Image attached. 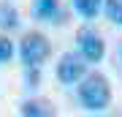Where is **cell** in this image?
Returning <instances> with one entry per match:
<instances>
[{
    "instance_id": "cell-1",
    "label": "cell",
    "mask_w": 122,
    "mask_h": 117,
    "mask_svg": "<svg viewBox=\"0 0 122 117\" xmlns=\"http://www.w3.org/2000/svg\"><path fill=\"white\" fill-rule=\"evenodd\" d=\"M79 101H81V106L87 109V112H103L106 106L111 104V84L109 79L103 74H98V71H92V74H84L79 79Z\"/></svg>"
},
{
    "instance_id": "cell-2",
    "label": "cell",
    "mask_w": 122,
    "mask_h": 117,
    "mask_svg": "<svg viewBox=\"0 0 122 117\" xmlns=\"http://www.w3.org/2000/svg\"><path fill=\"white\" fill-rule=\"evenodd\" d=\"M49 55H52V44H49V38H46L44 33L30 30V33L22 35V44H19V57H22L25 68H27V65L41 68V65L49 60Z\"/></svg>"
},
{
    "instance_id": "cell-3",
    "label": "cell",
    "mask_w": 122,
    "mask_h": 117,
    "mask_svg": "<svg viewBox=\"0 0 122 117\" xmlns=\"http://www.w3.org/2000/svg\"><path fill=\"white\" fill-rule=\"evenodd\" d=\"M76 46H79V55H81L87 63H100L103 55H106L103 38H100L95 30H90V27H79V33H76Z\"/></svg>"
},
{
    "instance_id": "cell-4",
    "label": "cell",
    "mask_w": 122,
    "mask_h": 117,
    "mask_svg": "<svg viewBox=\"0 0 122 117\" xmlns=\"http://www.w3.org/2000/svg\"><path fill=\"white\" fill-rule=\"evenodd\" d=\"M84 74H87V60L79 52H68V55L60 57V63H57V79L62 84H76Z\"/></svg>"
},
{
    "instance_id": "cell-5",
    "label": "cell",
    "mask_w": 122,
    "mask_h": 117,
    "mask_svg": "<svg viewBox=\"0 0 122 117\" xmlns=\"http://www.w3.org/2000/svg\"><path fill=\"white\" fill-rule=\"evenodd\" d=\"M33 19L35 22H60L65 14L60 11L57 0H33Z\"/></svg>"
},
{
    "instance_id": "cell-6",
    "label": "cell",
    "mask_w": 122,
    "mask_h": 117,
    "mask_svg": "<svg viewBox=\"0 0 122 117\" xmlns=\"http://www.w3.org/2000/svg\"><path fill=\"white\" fill-rule=\"evenodd\" d=\"M19 114L25 117H54L57 109L52 101H44V98H30V101H22L19 106Z\"/></svg>"
},
{
    "instance_id": "cell-7",
    "label": "cell",
    "mask_w": 122,
    "mask_h": 117,
    "mask_svg": "<svg viewBox=\"0 0 122 117\" xmlns=\"http://www.w3.org/2000/svg\"><path fill=\"white\" fill-rule=\"evenodd\" d=\"M0 27L3 30H16L19 27V11L14 8V3H0Z\"/></svg>"
},
{
    "instance_id": "cell-8",
    "label": "cell",
    "mask_w": 122,
    "mask_h": 117,
    "mask_svg": "<svg viewBox=\"0 0 122 117\" xmlns=\"http://www.w3.org/2000/svg\"><path fill=\"white\" fill-rule=\"evenodd\" d=\"M100 6H103V0H73V8L81 19H95Z\"/></svg>"
},
{
    "instance_id": "cell-9",
    "label": "cell",
    "mask_w": 122,
    "mask_h": 117,
    "mask_svg": "<svg viewBox=\"0 0 122 117\" xmlns=\"http://www.w3.org/2000/svg\"><path fill=\"white\" fill-rule=\"evenodd\" d=\"M103 11H106V19L122 27V0H103Z\"/></svg>"
},
{
    "instance_id": "cell-10",
    "label": "cell",
    "mask_w": 122,
    "mask_h": 117,
    "mask_svg": "<svg viewBox=\"0 0 122 117\" xmlns=\"http://www.w3.org/2000/svg\"><path fill=\"white\" fill-rule=\"evenodd\" d=\"M11 57H14V44H11V38L0 35V63H8Z\"/></svg>"
},
{
    "instance_id": "cell-11",
    "label": "cell",
    "mask_w": 122,
    "mask_h": 117,
    "mask_svg": "<svg viewBox=\"0 0 122 117\" xmlns=\"http://www.w3.org/2000/svg\"><path fill=\"white\" fill-rule=\"evenodd\" d=\"M38 82H41L38 68H35V65H27V87H38Z\"/></svg>"
},
{
    "instance_id": "cell-12",
    "label": "cell",
    "mask_w": 122,
    "mask_h": 117,
    "mask_svg": "<svg viewBox=\"0 0 122 117\" xmlns=\"http://www.w3.org/2000/svg\"><path fill=\"white\" fill-rule=\"evenodd\" d=\"M117 52H119V60H122V41H119V46H117Z\"/></svg>"
}]
</instances>
